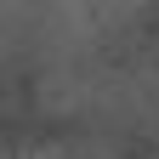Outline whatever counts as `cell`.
<instances>
[{
  "label": "cell",
  "mask_w": 159,
  "mask_h": 159,
  "mask_svg": "<svg viewBox=\"0 0 159 159\" xmlns=\"http://www.w3.org/2000/svg\"><path fill=\"white\" fill-rule=\"evenodd\" d=\"M17 159H114V153L97 142H29L17 148Z\"/></svg>",
  "instance_id": "2"
},
{
  "label": "cell",
  "mask_w": 159,
  "mask_h": 159,
  "mask_svg": "<svg viewBox=\"0 0 159 159\" xmlns=\"http://www.w3.org/2000/svg\"><path fill=\"white\" fill-rule=\"evenodd\" d=\"M153 0H40L46 17V40L57 57H80L91 46H102L108 34H119L125 23H136Z\"/></svg>",
  "instance_id": "1"
}]
</instances>
